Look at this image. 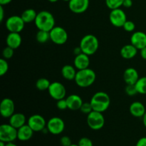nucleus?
<instances>
[{"label":"nucleus","mask_w":146,"mask_h":146,"mask_svg":"<svg viewBox=\"0 0 146 146\" xmlns=\"http://www.w3.org/2000/svg\"><path fill=\"white\" fill-rule=\"evenodd\" d=\"M50 32V39L57 45H63L68 41V35L66 29L59 26H55Z\"/></svg>","instance_id":"6"},{"label":"nucleus","mask_w":146,"mask_h":146,"mask_svg":"<svg viewBox=\"0 0 146 146\" xmlns=\"http://www.w3.org/2000/svg\"><path fill=\"white\" fill-rule=\"evenodd\" d=\"M56 107L58 109L61 110V111H64V110L67 109L68 108V105H67L66 99L63 98V99L56 101Z\"/></svg>","instance_id":"36"},{"label":"nucleus","mask_w":146,"mask_h":146,"mask_svg":"<svg viewBox=\"0 0 146 146\" xmlns=\"http://www.w3.org/2000/svg\"><path fill=\"white\" fill-rule=\"evenodd\" d=\"M89 0H71L68 1V8L75 14L84 13L89 7Z\"/></svg>","instance_id":"14"},{"label":"nucleus","mask_w":146,"mask_h":146,"mask_svg":"<svg viewBox=\"0 0 146 146\" xmlns=\"http://www.w3.org/2000/svg\"><path fill=\"white\" fill-rule=\"evenodd\" d=\"M125 92L128 96H134L136 94H138L136 88H135V84L131 85V84H127L125 88Z\"/></svg>","instance_id":"31"},{"label":"nucleus","mask_w":146,"mask_h":146,"mask_svg":"<svg viewBox=\"0 0 146 146\" xmlns=\"http://www.w3.org/2000/svg\"><path fill=\"white\" fill-rule=\"evenodd\" d=\"M38 13L34 9H27L24 10L21 14V17L25 24H29L35 21L36 18Z\"/></svg>","instance_id":"25"},{"label":"nucleus","mask_w":146,"mask_h":146,"mask_svg":"<svg viewBox=\"0 0 146 146\" xmlns=\"http://www.w3.org/2000/svg\"><path fill=\"white\" fill-rule=\"evenodd\" d=\"M133 6V1L132 0H124L123 4V7H125V8H130Z\"/></svg>","instance_id":"39"},{"label":"nucleus","mask_w":146,"mask_h":146,"mask_svg":"<svg viewBox=\"0 0 146 146\" xmlns=\"http://www.w3.org/2000/svg\"><path fill=\"white\" fill-rule=\"evenodd\" d=\"M90 56L81 53L78 55L75 56L74 60V65L78 70L86 69L89 68L90 66Z\"/></svg>","instance_id":"16"},{"label":"nucleus","mask_w":146,"mask_h":146,"mask_svg":"<svg viewBox=\"0 0 146 146\" xmlns=\"http://www.w3.org/2000/svg\"><path fill=\"white\" fill-rule=\"evenodd\" d=\"M26 122H27L26 116L21 113H14L9 118V123L17 129L25 125Z\"/></svg>","instance_id":"22"},{"label":"nucleus","mask_w":146,"mask_h":146,"mask_svg":"<svg viewBox=\"0 0 146 146\" xmlns=\"http://www.w3.org/2000/svg\"><path fill=\"white\" fill-rule=\"evenodd\" d=\"M80 111L82 113L86 114V115H88L91 112H92L94 110H93L92 106H91V103L90 102H86L83 103L82 106H81V108H80Z\"/></svg>","instance_id":"33"},{"label":"nucleus","mask_w":146,"mask_h":146,"mask_svg":"<svg viewBox=\"0 0 146 146\" xmlns=\"http://www.w3.org/2000/svg\"><path fill=\"white\" fill-rule=\"evenodd\" d=\"M66 99L68 108L71 111L80 110L83 103H84L81 96L77 94H71Z\"/></svg>","instance_id":"18"},{"label":"nucleus","mask_w":146,"mask_h":146,"mask_svg":"<svg viewBox=\"0 0 146 146\" xmlns=\"http://www.w3.org/2000/svg\"><path fill=\"white\" fill-rule=\"evenodd\" d=\"M94 111L104 113L109 108L111 98L107 93L98 91L93 95L90 101Z\"/></svg>","instance_id":"2"},{"label":"nucleus","mask_w":146,"mask_h":146,"mask_svg":"<svg viewBox=\"0 0 146 146\" xmlns=\"http://www.w3.org/2000/svg\"><path fill=\"white\" fill-rule=\"evenodd\" d=\"M79 46L83 53L88 56L94 55L98 51L99 41L96 36L93 34H87L81 38Z\"/></svg>","instance_id":"4"},{"label":"nucleus","mask_w":146,"mask_h":146,"mask_svg":"<svg viewBox=\"0 0 146 146\" xmlns=\"http://www.w3.org/2000/svg\"><path fill=\"white\" fill-rule=\"evenodd\" d=\"M109 20L111 24L115 27H123L127 21L126 14L121 8L112 9L109 14Z\"/></svg>","instance_id":"10"},{"label":"nucleus","mask_w":146,"mask_h":146,"mask_svg":"<svg viewBox=\"0 0 146 146\" xmlns=\"http://www.w3.org/2000/svg\"><path fill=\"white\" fill-rule=\"evenodd\" d=\"M50 85H51V82L49 80L46 78H38L36 82V87L38 91H44L46 90L48 91Z\"/></svg>","instance_id":"27"},{"label":"nucleus","mask_w":146,"mask_h":146,"mask_svg":"<svg viewBox=\"0 0 146 146\" xmlns=\"http://www.w3.org/2000/svg\"><path fill=\"white\" fill-rule=\"evenodd\" d=\"M6 145H7V143L0 141V146H6Z\"/></svg>","instance_id":"46"},{"label":"nucleus","mask_w":146,"mask_h":146,"mask_svg":"<svg viewBox=\"0 0 146 146\" xmlns=\"http://www.w3.org/2000/svg\"><path fill=\"white\" fill-rule=\"evenodd\" d=\"M21 42H22V38L19 33L9 32L6 38L7 45L14 48V50L18 48L21 46Z\"/></svg>","instance_id":"20"},{"label":"nucleus","mask_w":146,"mask_h":146,"mask_svg":"<svg viewBox=\"0 0 146 146\" xmlns=\"http://www.w3.org/2000/svg\"><path fill=\"white\" fill-rule=\"evenodd\" d=\"M131 44L141 50L146 46V34L143 31H138L133 33L131 36Z\"/></svg>","instance_id":"15"},{"label":"nucleus","mask_w":146,"mask_h":146,"mask_svg":"<svg viewBox=\"0 0 146 146\" xmlns=\"http://www.w3.org/2000/svg\"><path fill=\"white\" fill-rule=\"evenodd\" d=\"M15 113V105L12 99L5 98L0 104V113L4 118H9Z\"/></svg>","instance_id":"13"},{"label":"nucleus","mask_w":146,"mask_h":146,"mask_svg":"<svg viewBox=\"0 0 146 146\" xmlns=\"http://www.w3.org/2000/svg\"><path fill=\"white\" fill-rule=\"evenodd\" d=\"M60 144L61 146H70L72 144V142L69 137L64 135L60 138Z\"/></svg>","instance_id":"37"},{"label":"nucleus","mask_w":146,"mask_h":146,"mask_svg":"<svg viewBox=\"0 0 146 146\" xmlns=\"http://www.w3.org/2000/svg\"><path fill=\"white\" fill-rule=\"evenodd\" d=\"M129 112L135 118H143L145 113L146 109L143 104L140 101H135L130 105Z\"/></svg>","instance_id":"21"},{"label":"nucleus","mask_w":146,"mask_h":146,"mask_svg":"<svg viewBox=\"0 0 146 146\" xmlns=\"http://www.w3.org/2000/svg\"><path fill=\"white\" fill-rule=\"evenodd\" d=\"M48 92L50 96L56 101L65 98L66 95V90L65 86L61 82L58 81L51 83V85L48 89Z\"/></svg>","instance_id":"11"},{"label":"nucleus","mask_w":146,"mask_h":146,"mask_svg":"<svg viewBox=\"0 0 146 146\" xmlns=\"http://www.w3.org/2000/svg\"><path fill=\"white\" fill-rule=\"evenodd\" d=\"M5 26L9 32L20 33L24 29L25 22L21 16L13 15L7 18L5 22Z\"/></svg>","instance_id":"8"},{"label":"nucleus","mask_w":146,"mask_h":146,"mask_svg":"<svg viewBox=\"0 0 146 146\" xmlns=\"http://www.w3.org/2000/svg\"><path fill=\"white\" fill-rule=\"evenodd\" d=\"M123 28L127 32H133L135 29V24L133 21L127 20L125 24L123 26Z\"/></svg>","instance_id":"34"},{"label":"nucleus","mask_w":146,"mask_h":146,"mask_svg":"<svg viewBox=\"0 0 146 146\" xmlns=\"http://www.w3.org/2000/svg\"><path fill=\"white\" fill-rule=\"evenodd\" d=\"M17 139V129L12 125L2 124L0 126V141L5 143L14 142Z\"/></svg>","instance_id":"7"},{"label":"nucleus","mask_w":146,"mask_h":146,"mask_svg":"<svg viewBox=\"0 0 146 146\" xmlns=\"http://www.w3.org/2000/svg\"><path fill=\"white\" fill-rule=\"evenodd\" d=\"M14 48H11V47L7 46L5 47L2 51L3 58H5V59H10V58H12V56H14Z\"/></svg>","instance_id":"32"},{"label":"nucleus","mask_w":146,"mask_h":146,"mask_svg":"<svg viewBox=\"0 0 146 146\" xmlns=\"http://www.w3.org/2000/svg\"><path fill=\"white\" fill-rule=\"evenodd\" d=\"M140 55H141V58H143L144 60H146V46L140 50Z\"/></svg>","instance_id":"41"},{"label":"nucleus","mask_w":146,"mask_h":146,"mask_svg":"<svg viewBox=\"0 0 146 146\" xmlns=\"http://www.w3.org/2000/svg\"><path fill=\"white\" fill-rule=\"evenodd\" d=\"M46 128L52 135H60L65 129V123L59 117H53L47 121Z\"/></svg>","instance_id":"9"},{"label":"nucleus","mask_w":146,"mask_h":146,"mask_svg":"<svg viewBox=\"0 0 146 146\" xmlns=\"http://www.w3.org/2000/svg\"><path fill=\"white\" fill-rule=\"evenodd\" d=\"M34 131L28 124H25L17 129V139L20 141H27L32 138Z\"/></svg>","instance_id":"19"},{"label":"nucleus","mask_w":146,"mask_h":146,"mask_svg":"<svg viewBox=\"0 0 146 146\" xmlns=\"http://www.w3.org/2000/svg\"><path fill=\"white\" fill-rule=\"evenodd\" d=\"M81 53H83V52H82V51H81V48H80V46L76 47V48L74 49V54L75 56L78 55V54H81Z\"/></svg>","instance_id":"42"},{"label":"nucleus","mask_w":146,"mask_h":146,"mask_svg":"<svg viewBox=\"0 0 146 146\" xmlns=\"http://www.w3.org/2000/svg\"><path fill=\"white\" fill-rule=\"evenodd\" d=\"M48 1L51 3H55V2H57L58 0H48Z\"/></svg>","instance_id":"47"},{"label":"nucleus","mask_w":146,"mask_h":146,"mask_svg":"<svg viewBox=\"0 0 146 146\" xmlns=\"http://www.w3.org/2000/svg\"><path fill=\"white\" fill-rule=\"evenodd\" d=\"M70 146H79V145H78V144H71Z\"/></svg>","instance_id":"48"},{"label":"nucleus","mask_w":146,"mask_h":146,"mask_svg":"<svg viewBox=\"0 0 146 146\" xmlns=\"http://www.w3.org/2000/svg\"><path fill=\"white\" fill-rule=\"evenodd\" d=\"M27 124L34 132H42L43 130L46 128L47 122L42 115L39 114H34L29 118Z\"/></svg>","instance_id":"12"},{"label":"nucleus","mask_w":146,"mask_h":146,"mask_svg":"<svg viewBox=\"0 0 146 146\" xmlns=\"http://www.w3.org/2000/svg\"><path fill=\"white\" fill-rule=\"evenodd\" d=\"M142 118H143V125L146 128V112H145V113L144 114V115L143 116Z\"/></svg>","instance_id":"44"},{"label":"nucleus","mask_w":146,"mask_h":146,"mask_svg":"<svg viewBox=\"0 0 146 146\" xmlns=\"http://www.w3.org/2000/svg\"><path fill=\"white\" fill-rule=\"evenodd\" d=\"M135 146H146V137L141 138L136 143Z\"/></svg>","instance_id":"38"},{"label":"nucleus","mask_w":146,"mask_h":146,"mask_svg":"<svg viewBox=\"0 0 146 146\" xmlns=\"http://www.w3.org/2000/svg\"><path fill=\"white\" fill-rule=\"evenodd\" d=\"M96 79V74L91 68L78 70L74 79L76 84L81 88H88L95 82Z\"/></svg>","instance_id":"3"},{"label":"nucleus","mask_w":146,"mask_h":146,"mask_svg":"<svg viewBox=\"0 0 146 146\" xmlns=\"http://www.w3.org/2000/svg\"><path fill=\"white\" fill-rule=\"evenodd\" d=\"M63 1H71V0H63Z\"/></svg>","instance_id":"49"},{"label":"nucleus","mask_w":146,"mask_h":146,"mask_svg":"<svg viewBox=\"0 0 146 146\" xmlns=\"http://www.w3.org/2000/svg\"><path fill=\"white\" fill-rule=\"evenodd\" d=\"M124 0H106V5L111 10L121 8L123 4Z\"/></svg>","instance_id":"29"},{"label":"nucleus","mask_w":146,"mask_h":146,"mask_svg":"<svg viewBox=\"0 0 146 146\" xmlns=\"http://www.w3.org/2000/svg\"><path fill=\"white\" fill-rule=\"evenodd\" d=\"M12 0H0V5L5 6L11 3Z\"/></svg>","instance_id":"43"},{"label":"nucleus","mask_w":146,"mask_h":146,"mask_svg":"<svg viewBox=\"0 0 146 146\" xmlns=\"http://www.w3.org/2000/svg\"><path fill=\"white\" fill-rule=\"evenodd\" d=\"M9 70V64L7 59L4 58H0V76H3L7 73Z\"/></svg>","instance_id":"30"},{"label":"nucleus","mask_w":146,"mask_h":146,"mask_svg":"<svg viewBox=\"0 0 146 146\" xmlns=\"http://www.w3.org/2000/svg\"><path fill=\"white\" fill-rule=\"evenodd\" d=\"M4 6L0 5V21L2 22L4 18Z\"/></svg>","instance_id":"40"},{"label":"nucleus","mask_w":146,"mask_h":146,"mask_svg":"<svg viewBox=\"0 0 146 146\" xmlns=\"http://www.w3.org/2000/svg\"><path fill=\"white\" fill-rule=\"evenodd\" d=\"M36 39L40 44H45L50 39V32L43 30H38L36 34Z\"/></svg>","instance_id":"26"},{"label":"nucleus","mask_w":146,"mask_h":146,"mask_svg":"<svg viewBox=\"0 0 146 146\" xmlns=\"http://www.w3.org/2000/svg\"><path fill=\"white\" fill-rule=\"evenodd\" d=\"M78 145L79 146H94L93 141L87 137H83L78 141Z\"/></svg>","instance_id":"35"},{"label":"nucleus","mask_w":146,"mask_h":146,"mask_svg":"<svg viewBox=\"0 0 146 146\" xmlns=\"http://www.w3.org/2000/svg\"><path fill=\"white\" fill-rule=\"evenodd\" d=\"M138 49L133 44H126L121 48L120 51L121 56L125 59H131L138 54Z\"/></svg>","instance_id":"23"},{"label":"nucleus","mask_w":146,"mask_h":146,"mask_svg":"<svg viewBox=\"0 0 146 146\" xmlns=\"http://www.w3.org/2000/svg\"><path fill=\"white\" fill-rule=\"evenodd\" d=\"M76 73V67L72 65L67 64V65L64 66L61 68V75L66 80H68V81H73L75 79Z\"/></svg>","instance_id":"24"},{"label":"nucleus","mask_w":146,"mask_h":146,"mask_svg":"<svg viewBox=\"0 0 146 146\" xmlns=\"http://www.w3.org/2000/svg\"><path fill=\"white\" fill-rule=\"evenodd\" d=\"M123 80L126 84L134 85L139 79V74L138 71L133 67L127 68L123 72Z\"/></svg>","instance_id":"17"},{"label":"nucleus","mask_w":146,"mask_h":146,"mask_svg":"<svg viewBox=\"0 0 146 146\" xmlns=\"http://www.w3.org/2000/svg\"><path fill=\"white\" fill-rule=\"evenodd\" d=\"M6 146H18V145H17V144L14 143V142H11V143H7Z\"/></svg>","instance_id":"45"},{"label":"nucleus","mask_w":146,"mask_h":146,"mask_svg":"<svg viewBox=\"0 0 146 146\" xmlns=\"http://www.w3.org/2000/svg\"><path fill=\"white\" fill-rule=\"evenodd\" d=\"M138 94H146V76L141 77L135 84Z\"/></svg>","instance_id":"28"},{"label":"nucleus","mask_w":146,"mask_h":146,"mask_svg":"<svg viewBox=\"0 0 146 146\" xmlns=\"http://www.w3.org/2000/svg\"><path fill=\"white\" fill-rule=\"evenodd\" d=\"M87 124L91 130L98 131L104 128L105 125V118L103 113L93 111L87 115Z\"/></svg>","instance_id":"5"},{"label":"nucleus","mask_w":146,"mask_h":146,"mask_svg":"<svg viewBox=\"0 0 146 146\" xmlns=\"http://www.w3.org/2000/svg\"><path fill=\"white\" fill-rule=\"evenodd\" d=\"M35 25L38 30L50 31L55 27V19L50 11L43 10L37 14Z\"/></svg>","instance_id":"1"}]
</instances>
